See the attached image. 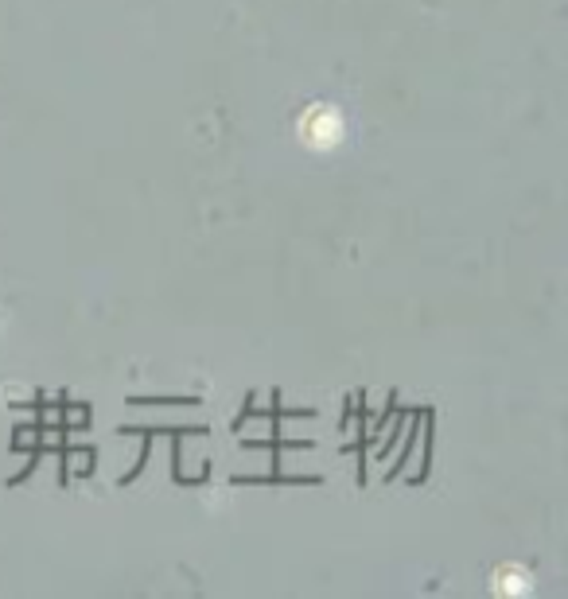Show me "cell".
Returning <instances> with one entry per match:
<instances>
[{
	"label": "cell",
	"instance_id": "cell-1",
	"mask_svg": "<svg viewBox=\"0 0 568 599\" xmlns=\"http://www.w3.org/2000/svg\"><path fill=\"white\" fill-rule=\"evenodd\" d=\"M300 133H304V141H308V144H320V148H327V144L339 141V133H343V121H339V113H335V109L316 106V109H308V117H304Z\"/></svg>",
	"mask_w": 568,
	"mask_h": 599
}]
</instances>
